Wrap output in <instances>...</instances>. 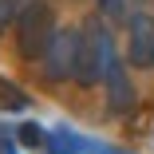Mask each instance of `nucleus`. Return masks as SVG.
Here are the masks:
<instances>
[{
    "mask_svg": "<svg viewBox=\"0 0 154 154\" xmlns=\"http://www.w3.org/2000/svg\"><path fill=\"white\" fill-rule=\"evenodd\" d=\"M12 28H16V51H20V59H32V63H36V59L44 63L48 48H51L55 36H59L55 12H51L48 0H28V4H20Z\"/></svg>",
    "mask_w": 154,
    "mask_h": 154,
    "instance_id": "nucleus-1",
    "label": "nucleus"
},
{
    "mask_svg": "<svg viewBox=\"0 0 154 154\" xmlns=\"http://www.w3.org/2000/svg\"><path fill=\"white\" fill-rule=\"evenodd\" d=\"M115 40L107 32V24H99V16H91L83 28H79V55H75V75L71 83L75 87H99L103 83V71H107V55H111Z\"/></svg>",
    "mask_w": 154,
    "mask_h": 154,
    "instance_id": "nucleus-2",
    "label": "nucleus"
},
{
    "mask_svg": "<svg viewBox=\"0 0 154 154\" xmlns=\"http://www.w3.org/2000/svg\"><path fill=\"white\" fill-rule=\"evenodd\" d=\"M103 95H107V115H131L134 107V83L127 75V59H122L115 48L107 55V71H103Z\"/></svg>",
    "mask_w": 154,
    "mask_h": 154,
    "instance_id": "nucleus-3",
    "label": "nucleus"
},
{
    "mask_svg": "<svg viewBox=\"0 0 154 154\" xmlns=\"http://www.w3.org/2000/svg\"><path fill=\"white\" fill-rule=\"evenodd\" d=\"M127 67L134 71H150L154 67V16L150 12H134L131 24H127Z\"/></svg>",
    "mask_w": 154,
    "mask_h": 154,
    "instance_id": "nucleus-4",
    "label": "nucleus"
},
{
    "mask_svg": "<svg viewBox=\"0 0 154 154\" xmlns=\"http://www.w3.org/2000/svg\"><path fill=\"white\" fill-rule=\"evenodd\" d=\"M75 55H79V28H67V32L55 36V44L48 48L40 67H44V75L51 83H67L75 75Z\"/></svg>",
    "mask_w": 154,
    "mask_h": 154,
    "instance_id": "nucleus-5",
    "label": "nucleus"
},
{
    "mask_svg": "<svg viewBox=\"0 0 154 154\" xmlns=\"http://www.w3.org/2000/svg\"><path fill=\"white\" fill-rule=\"evenodd\" d=\"M28 107H32L28 91H20L16 79L0 75V111H4V115H20V111H28Z\"/></svg>",
    "mask_w": 154,
    "mask_h": 154,
    "instance_id": "nucleus-6",
    "label": "nucleus"
},
{
    "mask_svg": "<svg viewBox=\"0 0 154 154\" xmlns=\"http://www.w3.org/2000/svg\"><path fill=\"white\" fill-rule=\"evenodd\" d=\"M16 138L28 146V150H44L48 154V142H51V131H44L40 122H20L16 127Z\"/></svg>",
    "mask_w": 154,
    "mask_h": 154,
    "instance_id": "nucleus-7",
    "label": "nucleus"
},
{
    "mask_svg": "<svg viewBox=\"0 0 154 154\" xmlns=\"http://www.w3.org/2000/svg\"><path fill=\"white\" fill-rule=\"evenodd\" d=\"M67 138H71V146L79 150V154H131V150H119V146H107V142H95V138H83V134H75V131H67V127H59Z\"/></svg>",
    "mask_w": 154,
    "mask_h": 154,
    "instance_id": "nucleus-8",
    "label": "nucleus"
},
{
    "mask_svg": "<svg viewBox=\"0 0 154 154\" xmlns=\"http://www.w3.org/2000/svg\"><path fill=\"white\" fill-rule=\"evenodd\" d=\"M99 12H103L107 20H127V24H131V16H134V12L127 8V0H99Z\"/></svg>",
    "mask_w": 154,
    "mask_h": 154,
    "instance_id": "nucleus-9",
    "label": "nucleus"
},
{
    "mask_svg": "<svg viewBox=\"0 0 154 154\" xmlns=\"http://www.w3.org/2000/svg\"><path fill=\"white\" fill-rule=\"evenodd\" d=\"M48 154H79V150L71 146V138H67L63 131L55 127V131H51V142H48Z\"/></svg>",
    "mask_w": 154,
    "mask_h": 154,
    "instance_id": "nucleus-10",
    "label": "nucleus"
},
{
    "mask_svg": "<svg viewBox=\"0 0 154 154\" xmlns=\"http://www.w3.org/2000/svg\"><path fill=\"white\" fill-rule=\"evenodd\" d=\"M16 12H20V8H16V0H0V36H4V28H8V24H16Z\"/></svg>",
    "mask_w": 154,
    "mask_h": 154,
    "instance_id": "nucleus-11",
    "label": "nucleus"
},
{
    "mask_svg": "<svg viewBox=\"0 0 154 154\" xmlns=\"http://www.w3.org/2000/svg\"><path fill=\"white\" fill-rule=\"evenodd\" d=\"M16 131H8V127H0V154H16Z\"/></svg>",
    "mask_w": 154,
    "mask_h": 154,
    "instance_id": "nucleus-12",
    "label": "nucleus"
}]
</instances>
